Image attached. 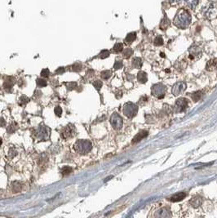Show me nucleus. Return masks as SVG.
<instances>
[{
    "label": "nucleus",
    "mask_w": 217,
    "mask_h": 218,
    "mask_svg": "<svg viewBox=\"0 0 217 218\" xmlns=\"http://www.w3.org/2000/svg\"><path fill=\"white\" fill-rule=\"evenodd\" d=\"M203 9H204L205 16L209 19H211V18L215 17L216 16H217V10L216 9L214 4H212V3H209V5L203 7Z\"/></svg>",
    "instance_id": "9"
},
{
    "label": "nucleus",
    "mask_w": 217,
    "mask_h": 218,
    "mask_svg": "<svg viewBox=\"0 0 217 218\" xmlns=\"http://www.w3.org/2000/svg\"><path fill=\"white\" fill-rule=\"evenodd\" d=\"M171 3H177V2H180V0H170Z\"/></svg>",
    "instance_id": "41"
},
{
    "label": "nucleus",
    "mask_w": 217,
    "mask_h": 218,
    "mask_svg": "<svg viewBox=\"0 0 217 218\" xmlns=\"http://www.w3.org/2000/svg\"><path fill=\"white\" fill-rule=\"evenodd\" d=\"M191 97H192L193 101H198L199 100H201V98L202 97V92L198 91V92H194L192 94Z\"/></svg>",
    "instance_id": "21"
},
{
    "label": "nucleus",
    "mask_w": 217,
    "mask_h": 218,
    "mask_svg": "<svg viewBox=\"0 0 217 218\" xmlns=\"http://www.w3.org/2000/svg\"><path fill=\"white\" fill-rule=\"evenodd\" d=\"M108 56H109V52H108V50H104L99 55L100 58H101V59H105V58L108 57Z\"/></svg>",
    "instance_id": "32"
},
{
    "label": "nucleus",
    "mask_w": 217,
    "mask_h": 218,
    "mask_svg": "<svg viewBox=\"0 0 217 218\" xmlns=\"http://www.w3.org/2000/svg\"><path fill=\"white\" fill-rule=\"evenodd\" d=\"M41 76L42 77H44V78H47L49 76V70L48 69H43L41 72Z\"/></svg>",
    "instance_id": "36"
},
{
    "label": "nucleus",
    "mask_w": 217,
    "mask_h": 218,
    "mask_svg": "<svg viewBox=\"0 0 217 218\" xmlns=\"http://www.w3.org/2000/svg\"><path fill=\"white\" fill-rule=\"evenodd\" d=\"M122 65H122V61H117L115 62V64H114V69H119L122 67Z\"/></svg>",
    "instance_id": "33"
},
{
    "label": "nucleus",
    "mask_w": 217,
    "mask_h": 218,
    "mask_svg": "<svg viewBox=\"0 0 217 218\" xmlns=\"http://www.w3.org/2000/svg\"><path fill=\"white\" fill-rule=\"evenodd\" d=\"M14 83H15V79L11 76H9V77H7V79H5V82L3 83V87H4L6 90H10Z\"/></svg>",
    "instance_id": "13"
},
{
    "label": "nucleus",
    "mask_w": 217,
    "mask_h": 218,
    "mask_svg": "<svg viewBox=\"0 0 217 218\" xmlns=\"http://www.w3.org/2000/svg\"><path fill=\"white\" fill-rule=\"evenodd\" d=\"M154 217H171V213L170 209L168 207H162L158 209L157 212H155L154 214Z\"/></svg>",
    "instance_id": "10"
},
{
    "label": "nucleus",
    "mask_w": 217,
    "mask_h": 218,
    "mask_svg": "<svg viewBox=\"0 0 217 218\" xmlns=\"http://www.w3.org/2000/svg\"><path fill=\"white\" fill-rule=\"evenodd\" d=\"M72 172H73L72 168L69 166L64 167H62V169H61V173H62V175H65V176H67L69 174H70Z\"/></svg>",
    "instance_id": "24"
},
{
    "label": "nucleus",
    "mask_w": 217,
    "mask_h": 218,
    "mask_svg": "<svg viewBox=\"0 0 217 218\" xmlns=\"http://www.w3.org/2000/svg\"><path fill=\"white\" fill-rule=\"evenodd\" d=\"M166 91V87L162 83H156L153 85L151 88V93L154 97H158V99L164 97Z\"/></svg>",
    "instance_id": "4"
},
{
    "label": "nucleus",
    "mask_w": 217,
    "mask_h": 218,
    "mask_svg": "<svg viewBox=\"0 0 217 218\" xmlns=\"http://www.w3.org/2000/svg\"><path fill=\"white\" fill-rule=\"evenodd\" d=\"M189 52H190V56H189V58H190V59H194V57H198V55L201 56V54H202L201 50H200L198 47L196 46L190 47Z\"/></svg>",
    "instance_id": "15"
},
{
    "label": "nucleus",
    "mask_w": 217,
    "mask_h": 218,
    "mask_svg": "<svg viewBox=\"0 0 217 218\" xmlns=\"http://www.w3.org/2000/svg\"><path fill=\"white\" fill-rule=\"evenodd\" d=\"M54 112H55V114H56L57 116L61 117V114H62V109H61V108L60 106H56V108L54 109Z\"/></svg>",
    "instance_id": "34"
},
{
    "label": "nucleus",
    "mask_w": 217,
    "mask_h": 218,
    "mask_svg": "<svg viewBox=\"0 0 217 218\" xmlns=\"http://www.w3.org/2000/svg\"><path fill=\"white\" fill-rule=\"evenodd\" d=\"M110 123L115 130H119L122 127L123 121L118 113H114L110 117Z\"/></svg>",
    "instance_id": "6"
},
{
    "label": "nucleus",
    "mask_w": 217,
    "mask_h": 218,
    "mask_svg": "<svg viewBox=\"0 0 217 218\" xmlns=\"http://www.w3.org/2000/svg\"><path fill=\"white\" fill-rule=\"evenodd\" d=\"M169 25H170V21L167 18H164L162 21V23L160 25V28L162 29H166Z\"/></svg>",
    "instance_id": "22"
},
{
    "label": "nucleus",
    "mask_w": 217,
    "mask_h": 218,
    "mask_svg": "<svg viewBox=\"0 0 217 218\" xmlns=\"http://www.w3.org/2000/svg\"><path fill=\"white\" fill-rule=\"evenodd\" d=\"M188 101L185 98H179L177 99L175 105H174V112L175 113H182L187 109Z\"/></svg>",
    "instance_id": "5"
},
{
    "label": "nucleus",
    "mask_w": 217,
    "mask_h": 218,
    "mask_svg": "<svg viewBox=\"0 0 217 218\" xmlns=\"http://www.w3.org/2000/svg\"><path fill=\"white\" fill-rule=\"evenodd\" d=\"M186 197V194L184 192H180V193H177V194H175L172 196H171L170 198H168V199L171 202H180V201L183 200L184 198Z\"/></svg>",
    "instance_id": "12"
},
{
    "label": "nucleus",
    "mask_w": 217,
    "mask_h": 218,
    "mask_svg": "<svg viewBox=\"0 0 217 218\" xmlns=\"http://www.w3.org/2000/svg\"><path fill=\"white\" fill-rule=\"evenodd\" d=\"M65 71V69L64 67H60L59 69H57L56 73H57V74H59V75H60V74H63V73H64Z\"/></svg>",
    "instance_id": "39"
},
{
    "label": "nucleus",
    "mask_w": 217,
    "mask_h": 218,
    "mask_svg": "<svg viewBox=\"0 0 217 218\" xmlns=\"http://www.w3.org/2000/svg\"><path fill=\"white\" fill-rule=\"evenodd\" d=\"M77 87V83H74V82H72V83H69L67 84V87H68L69 90H73L74 88H75Z\"/></svg>",
    "instance_id": "38"
},
{
    "label": "nucleus",
    "mask_w": 217,
    "mask_h": 218,
    "mask_svg": "<svg viewBox=\"0 0 217 218\" xmlns=\"http://www.w3.org/2000/svg\"><path fill=\"white\" fill-rule=\"evenodd\" d=\"M186 89V83L184 82H178L176 83H175L172 88H171V92L174 96H179L181 95L183 92L185 91Z\"/></svg>",
    "instance_id": "7"
},
{
    "label": "nucleus",
    "mask_w": 217,
    "mask_h": 218,
    "mask_svg": "<svg viewBox=\"0 0 217 218\" xmlns=\"http://www.w3.org/2000/svg\"><path fill=\"white\" fill-rule=\"evenodd\" d=\"M122 112H123L124 115L126 116L127 118L132 119L137 115L138 106L136 104L132 103V102H127L123 105Z\"/></svg>",
    "instance_id": "3"
},
{
    "label": "nucleus",
    "mask_w": 217,
    "mask_h": 218,
    "mask_svg": "<svg viewBox=\"0 0 217 218\" xmlns=\"http://www.w3.org/2000/svg\"><path fill=\"white\" fill-rule=\"evenodd\" d=\"M81 68H82V66L80 65L79 64H75L73 66H72V70L73 71H76V72H79L80 70H81Z\"/></svg>",
    "instance_id": "35"
},
{
    "label": "nucleus",
    "mask_w": 217,
    "mask_h": 218,
    "mask_svg": "<svg viewBox=\"0 0 217 218\" xmlns=\"http://www.w3.org/2000/svg\"><path fill=\"white\" fill-rule=\"evenodd\" d=\"M47 82H46L44 79H37V85L40 87H43L47 86Z\"/></svg>",
    "instance_id": "31"
},
{
    "label": "nucleus",
    "mask_w": 217,
    "mask_h": 218,
    "mask_svg": "<svg viewBox=\"0 0 217 218\" xmlns=\"http://www.w3.org/2000/svg\"><path fill=\"white\" fill-rule=\"evenodd\" d=\"M136 34L135 32H132V33H130L128 35H126L125 39V43H131L132 42L136 40Z\"/></svg>",
    "instance_id": "19"
},
{
    "label": "nucleus",
    "mask_w": 217,
    "mask_h": 218,
    "mask_svg": "<svg viewBox=\"0 0 217 218\" xmlns=\"http://www.w3.org/2000/svg\"><path fill=\"white\" fill-rule=\"evenodd\" d=\"M191 20H192V17L189 12L184 9H182L177 13L176 16L174 18L173 22H174V25L178 28L186 29L191 24Z\"/></svg>",
    "instance_id": "1"
},
{
    "label": "nucleus",
    "mask_w": 217,
    "mask_h": 218,
    "mask_svg": "<svg viewBox=\"0 0 217 218\" xmlns=\"http://www.w3.org/2000/svg\"><path fill=\"white\" fill-rule=\"evenodd\" d=\"M142 60L139 57H135L133 60H132V62H131V65L133 68L135 69H140L142 67Z\"/></svg>",
    "instance_id": "18"
},
{
    "label": "nucleus",
    "mask_w": 217,
    "mask_h": 218,
    "mask_svg": "<svg viewBox=\"0 0 217 218\" xmlns=\"http://www.w3.org/2000/svg\"><path fill=\"white\" fill-rule=\"evenodd\" d=\"M102 85H103L102 82L100 80L94 81V83H93V86H94V87H95L97 90H100V89L102 87Z\"/></svg>",
    "instance_id": "30"
},
{
    "label": "nucleus",
    "mask_w": 217,
    "mask_h": 218,
    "mask_svg": "<svg viewBox=\"0 0 217 218\" xmlns=\"http://www.w3.org/2000/svg\"><path fill=\"white\" fill-rule=\"evenodd\" d=\"M133 54V51L131 48H126L125 50L122 52V55H123V57L127 59V58L131 57V56Z\"/></svg>",
    "instance_id": "23"
},
{
    "label": "nucleus",
    "mask_w": 217,
    "mask_h": 218,
    "mask_svg": "<svg viewBox=\"0 0 217 218\" xmlns=\"http://www.w3.org/2000/svg\"><path fill=\"white\" fill-rule=\"evenodd\" d=\"M114 52H120L123 50V45L122 43H116L113 48Z\"/></svg>",
    "instance_id": "27"
},
{
    "label": "nucleus",
    "mask_w": 217,
    "mask_h": 218,
    "mask_svg": "<svg viewBox=\"0 0 217 218\" xmlns=\"http://www.w3.org/2000/svg\"><path fill=\"white\" fill-rule=\"evenodd\" d=\"M2 145V139L0 138V145Z\"/></svg>",
    "instance_id": "43"
},
{
    "label": "nucleus",
    "mask_w": 217,
    "mask_h": 218,
    "mask_svg": "<svg viewBox=\"0 0 217 218\" xmlns=\"http://www.w3.org/2000/svg\"><path fill=\"white\" fill-rule=\"evenodd\" d=\"M202 199L200 197H194V198H193L191 200L189 201V203L194 208L198 207L202 204Z\"/></svg>",
    "instance_id": "17"
},
{
    "label": "nucleus",
    "mask_w": 217,
    "mask_h": 218,
    "mask_svg": "<svg viewBox=\"0 0 217 218\" xmlns=\"http://www.w3.org/2000/svg\"><path fill=\"white\" fill-rule=\"evenodd\" d=\"M5 120H4L3 118H0V127H5Z\"/></svg>",
    "instance_id": "40"
},
{
    "label": "nucleus",
    "mask_w": 217,
    "mask_h": 218,
    "mask_svg": "<svg viewBox=\"0 0 217 218\" xmlns=\"http://www.w3.org/2000/svg\"><path fill=\"white\" fill-rule=\"evenodd\" d=\"M154 44L156 46H161L163 44V39L161 36H158L155 39H154Z\"/></svg>",
    "instance_id": "28"
},
{
    "label": "nucleus",
    "mask_w": 217,
    "mask_h": 218,
    "mask_svg": "<svg viewBox=\"0 0 217 218\" xmlns=\"http://www.w3.org/2000/svg\"><path fill=\"white\" fill-rule=\"evenodd\" d=\"M185 2L188 6L192 8H194L198 3V0H185Z\"/></svg>",
    "instance_id": "26"
},
{
    "label": "nucleus",
    "mask_w": 217,
    "mask_h": 218,
    "mask_svg": "<svg viewBox=\"0 0 217 218\" xmlns=\"http://www.w3.org/2000/svg\"><path fill=\"white\" fill-rule=\"evenodd\" d=\"M206 69L208 71H213L217 69V59H213L209 61L206 65Z\"/></svg>",
    "instance_id": "14"
},
{
    "label": "nucleus",
    "mask_w": 217,
    "mask_h": 218,
    "mask_svg": "<svg viewBox=\"0 0 217 218\" xmlns=\"http://www.w3.org/2000/svg\"><path fill=\"white\" fill-rule=\"evenodd\" d=\"M74 132H75V128H74V125H68V126L65 127L61 130V136L63 139H69V138L74 137Z\"/></svg>",
    "instance_id": "8"
},
{
    "label": "nucleus",
    "mask_w": 217,
    "mask_h": 218,
    "mask_svg": "<svg viewBox=\"0 0 217 218\" xmlns=\"http://www.w3.org/2000/svg\"><path fill=\"white\" fill-rule=\"evenodd\" d=\"M29 101V99L25 96H22L20 98V105H24V104L27 103Z\"/></svg>",
    "instance_id": "37"
},
{
    "label": "nucleus",
    "mask_w": 217,
    "mask_h": 218,
    "mask_svg": "<svg viewBox=\"0 0 217 218\" xmlns=\"http://www.w3.org/2000/svg\"><path fill=\"white\" fill-rule=\"evenodd\" d=\"M21 189V184L19 181H14L11 183V190L14 192V193H17L19 192Z\"/></svg>",
    "instance_id": "20"
},
{
    "label": "nucleus",
    "mask_w": 217,
    "mask_h": 218,
    "mask_svg": "<svg viewBox=\"0 0 217 218\" xmlns=\"http://www.w3.org/2000/svg\"><path fill=\"white\" fill-rule=\"evenodd\" d=\"M148 132L145 130H143V131H140L139 133H137L136 135L134 137V138L132 139L131 141V144H136L139 141H140L141 140H143L144 137H146L148 136Z\"/></svg>",
    "instance_id": "11"
},
{
    "label": "nucleus",
    "mask_w": 217,
    "mask_h": 218,
    "mask_svg": "<svg viewBox=\"0 0 217 218\" xmlns=\"http://www.w3.org/2000/svg\"><path fill=\"white\" fill-rule=\"evenodd\" d=\"M137 79H138V82L140 83H145L148 81L147 74L144 71H140L137 74Z\"/></svg>",
    "instance_id": "16"
},
{
    "label": "nucleus",
    "mask_w": 217,
    "mask_h": 218,
    "mask_svg": "<svg viewBox=\"0 0 217 218\" xmlns=\"http://www.w3.org/2000/svg\"><path fill=\"white\" fill-rule=\"evenodd\" d=\"M74 149L81 155L87 154L91 151L92 144L88 140H79L74 144Z\"/></svg>",
    "instance_id": "2"
},
{
    "label": "nucleus",
    "mask_w": 217,
    "mask_h": 218,
    "mask_svg": "<svg viewBox=\"0 0 217 218\" xmlns=\"http://www.w3.org/2000/svg\"><path fill=\"white\" fill-rule=\"evenodd\" d=\"M112 75V72L110 70H105L101 72V78L104 79H108Z\"/></svg>",
    "instance_id": "25"
},
{
    "label": "nucleus",
    "mask_w": 217,
    "mask_h": 218,
    "mask_svg": "<svg viewBox=\"0 0 217 218\" xmlns=\"http://www.w3.org/2000/svg\"><path fill=\"white\" fill-rule=\"evenodd\" d=\"M113 177V176H111V177H107L105 180V182H106V181H108V180H110V178H112Z\"/></svg>",
    "instance_id": "42"
},
{
    "label": "nucleus",
    "mask_w": 217,
    "mask_h": 218,
    "mask_svg": "<svg viewBox=\"0 0 217 218\" xmlns=\"http://www.w3.org/2000/svg\"><path fill=\"white\" fill-rule=\"evenodd\" d=\"M17 123L15 124V123H14L11 124L10 126L7 127V132H8V133H10V134H11V133H13V132L17 130Z\"/></svg>",
    "instance_id": "29"
}]
</instances>
